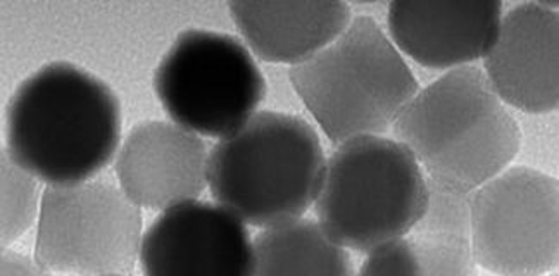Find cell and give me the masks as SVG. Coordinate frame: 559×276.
I'll return each mask as SVG.
<instances>
[{
  "label": "cell",
  "instance_id": "3957f363",
  "mask_svg": "<svg viewBox=\"0 0 559 276\" xmlns=\"http://www.w3.org/2000/svg\"><path fill=\"white\" fill-rule=\"evenodd\" d=\"M325 153L299 116L260 111L211 148L207 187L214 201L252 227L300 218L317 201Z\"/></svg>",
  "mask_w": 559,
  "mask_h": 276
},
{
  "label": "cell",
  "instance_id": "7a4b0ae2",
  "mask_svg": "<svg viewBox=\"0 0 559 276\" xmlns=\"http://www.w3.org/2000/svg\"><path fill=\"white\" fill-rule=\"evenodd\" d=\"M392 127L430 180L469 192L522 147L519 123L475 67L454 68L418 91Z\"/></svg>",
  "mask_w": 559,
  "mask_h": 276
},
{
  "label": "cell",
  "instance_id": "52a82bcc",
  "mask_svg": "<svg viewBox=\"0 0 559 276\" xmlns=\"http://www.w3.org/2000/svg\"><path fill=\"white\" fill-rule=\"evenodd\" d=\"M142 237L140 207L107 178L49 185L35 260L47 273L127 275L135 269Z\"/></svg>",
  "mask_w": 559,
  "mask_h": 276
},
{
  "label": "cell",
  "instance_id": "2e32d148",
  "mask_svg": "<svg viewBox=\"0 0 559 276\" xmlns=\"http://www.w3.org/2000/svg\"><path fill=\"white\" fill-rule=\"evenodd\" d=\"M38 182V178L21 168L13 161V157L2 151V249L25 236L35 218L40 215Z\"/></svg>",
  "mask_w": 559,
  "mask_h": 276
},
{
  "label": "cell",
  "instance_id": "e0dca14e",
  "mask_svg": "<svg viewBox=\"0 0 559 276\" xmlns=\"http://www.w3.org/2000/svg\"><path fill=\"white\" fill-rule=\"evenodd\" d=\"M361 275H421L412 240L397 237L367 252Z\"/></svg>",
  "mask_w": 559,
  "mask_h": 276
},
{
  "label": "cell",
  "instance_id": "5b68a950",
  "mask_svg": "<svg viewBox=\"0 0 559 276\" xmlns=\"http://www.w3.org/2000/svg\"><path fill=\"white\" fill-rule=\"evenodd\" d=\"M428 204V178L412 151L382 135L342 142L325 161L314 209L342 248L368 252L404 237Z\"/></svg>",
  "mask_w": 559,
  "mask_h": 276
},
{
  "label": "cell",
  "instance_id": "6da1fadb",
  "mask_svg": "<svg viewBox=\"0 0 559 276\" xmlns=\"http://www.w3.org/2000/svg\"><path fill=\"white\" fill-rule=\"evenodd\" d=\"M4 132L5 153L40 182H85L118 154L120 100L87 70L73 62H49L11 95Z\"/></svg>",
  "mask_w": 559,
  "mask_h": 276
},
{
  "label": "cell",
  "instance_id": "7c38bea8",
  "mask_svg": "<svg viewBox=\"0 0 559 276\" xmlns=\"http://www.w3.org/2000/svg\"><path fill=\"white\" fill-rule=\"evenodd\" d=\"M502 4L416 2L395 0L389 5V28L409 58L433 70L466 67L487 55L498 34Z\"/></svg>",
  "mask_w": 559,
  "mask_h": 276
},
{
  "label": "cell",
  "instance_id": "ac0fdd59",
  "mask_svg": "<svg viewBox=\"0 0 559 276\" xmlns=\"http://www.w3.org/2000/svg\"><path fill=\"white\" fill-rule=\"evenodd\" d=\"M2 268L0 273L2 276L11 275H41L47 273L46 269L41 268L37 260L21 254V252L13 251V249H2Z\"/></svg>",
  "mask_w": 559,
  "mask_h": 276
},
{
  "label": "cell",
  "instance_id": "ba28073f",
  "mask_svg": "<svg viewBox=\"0 0 559 276\" xmlns=\"http://www.w3.org/2000/svg\"><path fill=\"white\" fill-rule=\"evenodd\" d=\"M558 180L513 166L473 190L475 263L496 275H543L559 257Z\"/></svg>",
  "mask_w": 559,
  "mask_h": 276
},
{
  "label": "cell",
  "instance_id": "8fae6325",
  "mask_svg": "<svg viewBox=\"0 0 559 276\" xmlns=\"http://www.w3.org/2000/svg\"><path fill=\"white\" fill-rule=\"evenodd\" d=\"M210 151L201 135L174 121L136 123L116 154V177L139 207L165 211L207 187Z\"/></svg>",
  "mask_w": 559,
  "mask_h": 276
},
{
  "label": "cell",
  "instance_id": "5bb4252c",
  "mask_svg": "<svg viewBox=\"0 0 559 276\" xmlns=\"http://www.w3.org/2000/svg\"><path fill=\"white\" fill-rule=\"evenodd\" d=\"M472 195L428 178V204L412 228L421 275H473Z\"/></svg>",
  "mask_w": 559,
  "mask_h": 276
},
{
  "label": "cell",
  "instance_id": "4fadbf2b",
  "mask_svg": "<svg viewBox=\"0 0 559 276\" xmlns=\"http://www.w3.org/2000/svg\"><path fill=\"white\" fill-rule=\"evenodd\" d=\"M235 25L255 56L300 64L325 49L353 21L344 2H242L228 4Z\"/></svg>",
  "mask_w": 559,
  "mask_h": 276
},
{
  "label": "cell",
  "instance_id": "8992f818",
  "mask_svg": "<svg viewBox=\"0 0 559 276\" xmlns=\"http://www.w3.org/2000/svg\"><path fill=\"white\" fill-rule=\"evenodd\" d=\"M154 91L181 129L223 139L254 115L266 83L239 38L190 28L157 64Z\"/></svg>",
  "mask_w": 559,
  "mask_h": 276
},
{
  "label": "cell",
  "instance_id": "277c9868",
  "mask_svg": "<svg viewBox=\"0 0 559 276\" xmlns=\"http://www.w3.org/2000/svg\"><path fill=\"white\" fill-rule=\"evenodd\" d=\"M294 91L335 144L382 135L418 82L379 23L358 16L332 44L288 71Z\"/></svg>",
  "mask_w": 559,
  "mask_h": 276
},
{
  "label": "cell",
  "instance_id": "9a60e30c",
  "mask_svg": "<svg viewBox=\"0 0 559 276\" xmlns=\"http://www.w3.org/2000/svg\"><path fill=\"white\" fill-rule=\"evenodd\" d=\"M254 275H350L353 261L314 219L272 225L252 240Z\"/></svg>",
  "mask_w": 559,
  "mask_h": 276
},
{
  "label": "cell",
  "instance_id": "30bf717a",
  "mask_svg": "<svg viewBox=\"0 0 559 276\" xmlns=\"http://www.w3.org/2000/svg\"><path fill=\"white\" fill-rule=\"evenodd\" d=\"M558 58V13L549 5L525 2L501 17L484 67L502 103L546 115L559 106Z\"/></svg>",
  "mask_w": 559,
  "mask_h": 276
},
{
  "label": "cell",
  "instance_id": "9c48e42d",
  "mask_svg": "<svg viewBox=\"0 0 559 276\" xmlns=\"http://www.w3.org/2000/svg\"><path fill=\"white\" fill-rule=\"evenodd\" d=\"M139 260L147 275H254L242 219L198 199L160 213L142 237Z\"/></svg>",
  "mask_w": 559,
  "mask_h": 276
}]
</instances>
